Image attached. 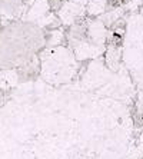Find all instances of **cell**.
I'll return each mask as SVG.
<instances>
[{"label":"cell","mask_w":143,"mask_h":159,"mask_svg":"<svg viewBox=\"0 0 143 159\" xmlns=\"http://www.w3.org/2000/svg\"><path fill=\"white\" fill-rule=\"evenodd\" d=\"M120 111L80 93L25 96L0 106V159H123Z\"/></svg>","instance_id":"1"}]
</instances>
